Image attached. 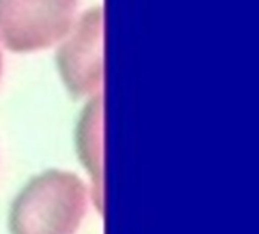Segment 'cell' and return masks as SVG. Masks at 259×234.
Listing matches in <instances>:
<instances>
[{
    "instance_id": "cell-2",
    "label": "cell",
    "mask_w": 259,
    "mask_h": 234,
    "mask_svg": "<svg viewBox=\"0 0 259 234\" xmlns=\"http://www.w3.org/2000/svg\"><path fill=\"white\" fill-rule=\"evenodd\" d=\"M77 0H0V43L14 53L52 47L70 32Z\"/></svg>"
},
{
    "instance_id": "cell-4",
    "label": "cell",
    "mask_w": 259,
    "mask_h": 234,
    "mask_svg": "<svg viewBox=\"0 0 259 234\" xmlns=\"http://www.w3.org/2000/svg\"><path fill=\"white\" fill-rule=\"evenodd\" d=\"M103 104L100 94H96L82 110L76 126V149L80 161L93 177L96 192L100 193L102 178V136H103Z\"/></svg>"
},
{
    "instance_id": "cell-5",
    "label": "cell",
    "mask_w": 259,
    "mask_h": 234,
    "mask_svg": "<svg viewBox=\"0 0 259 234\" xmlns=\"http://www.w3.org/2000/svg\"><path fill=\"white\" fill-rule=\"evenodd\" d=\"M2 72H3V56H2V52H0V78H2Z\"/></svg>"
},
{
    "instance_id": "cell-1",
    "label": "cell",
    "mask_w": 259,
    "mask_h": 234,
    "mask_svg": "<svg viewBox=\"0 0 259 234\" xmlns=\"http://www.w3.org/2000/svg\"><path fill=\"white\" fill-rule=\"evenodd\" d=\"M87 186L73 172L46 171L15 196L11 234H74L87 212Z\"/></svg>"
},
{
    "instance_id": "cell-3",
    "label": "cell",
    "mask_w": 259,
    "mask_h": 234,
    "mask_svg": "<svg viewBox=\"0 0 259 234\" xmlns=\"http://www.w3.org/2000/svg\"><path fill=\"white\" fill-rule=\"evenodd\" d=\"M56 65L74 99L100 93L103 84V8L87 9L64 37Z\"/></svg>"
}]
</instances>
